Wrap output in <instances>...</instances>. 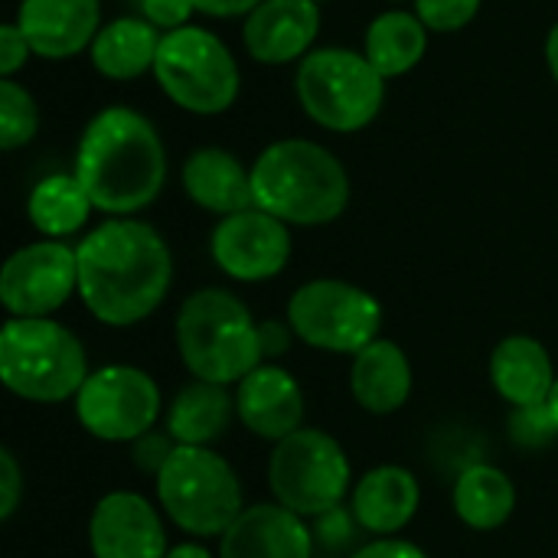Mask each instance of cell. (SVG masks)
I'll use <instances>...</instances> for the list:
<instances>
[{
    "label": "cell",
    "instance_id": "obj_1",
    "mask_svg": "<svg viewBox=\"0 0 558 558\" xmlns=\"http://www.w3.org/2000/svg\"><path fill=\"white\" fill-rule=\"evenodd\" d=\"M78 298L108 327L147 320L167 298L173 258L163 235L141 219H108L78 248Z\"/></svg>",
    "mask_w": 558,
    "mask_h": 558
},
{
    "label": "cell",
    "instance_id": "obj_2",
    "mask_svg": "<svg viewBox=\"0 0 558 558\" xmlns=\"http://www.w3.org/2000/svg\"><path fill=\"white\" fill-rule=\"evenodd\" d=\"M75 177L95 209L108 216H134L147 209L167 180V150L157 128L134 108L98 111L75 150Z\"/></svg>",
    "mask_w": 558,
    "mask_h": 558
},
{
    "label": "cell",
    "instance_id": "obj_3",
    "mask_svg": "<svg viewBox=\"0 0 558 558\" xmlns=\"http://www.w3.org/2000/svg\"><path fill=\"white\" fill-rule=\"evenodd\" d=\"M252 193L255 206L284 226H327L350 203V177L327 147L288 137L252 163Z\"/></svg>",
    "mask_w": 558,
    "mask_h": 558
},
{
    "label": "cell",
    "instance_id": "obj_4",
    "mask_svg": "<svg viewBox=\"0 0 558 558\" xmlns=\"http://www.w3.org/2000/svg\"><path fill=\"white\" fill-rule=\"evenodd\" d=\"M177 350L183 366L199 383L239 386L265 363L262 324L252 311L222 288L193 291L177 314Z\"/></svg>",
    "mask_w": 558,
    "mask_h": 558
},
{
    "label": "cell",
    "instance_id": "obj_5",
    "mask_svg": "<svg viewBox=\"0 0 558 558\" xmlns=\"http://www.w3.org/2000/svg\"><path fill=\"white\" fill-rule=\"evenodd\" d=\"M0 379L36 405L75 399L88 379L85 347L52 317H10L0 330Z\"/></svg>",
    "mask_w": 558,
    "mask_h": 558
},
{
    "label": "cell",
    "instance_id": "obj_6",
    "mask_svg": "<svg viewBox=\"0 0 558 558\" xmlns=\"http://www.w3.org/2000/svg\"><path fill=\"white\" fill-rule=\"evenodd\" d=\"M294 88L304 114L337 134H353L373 124L386 98V78L366 52L340 46L307 52L294 75Z\"/></svg>",
    "mask_w": 558,
    "mask_h": 558
},
{
    "label": "cell",
    "instance_id": "obj_7",
    "mask_svg": "<svg viewBox=\"0 0 558 558\" xmlns=\"http://www.w3.org/2000/svg\"><path fill=\"white\" fill-rule=\"evenodd\" d=\"M157 500L163 513L190 536H222L242 507V484L232 464L213 448L177 445L157 474Z\"/></svg>",
    "mask_w": 558,
    "mask_h": 558
},
{
    "label": "cell",
    "instance_id": "obj_8",
    "mask_svg": "<svg viewBox=\"0 0 558 558\" xmlns=\"http://www.w3.org/2000/svg\"><path fill=\"white\" fill-rule=\"evenodd\" d=\"M154 78L163 95L193 114H219L239 98V65L226 43L203 26L163 33Z\"/></svg>",
    "mask_w": 558,
    "mask_h": 558
},
{
    "label": "cell",
    "instance_id": "obj_9",
    "mask_svg": "<svg viewBox=\"0 0 558 558\" xmlns=\"http://www.w3.org/2000/svg\"><path fill=\"white\" fill-rule=\"evenodd\" d=\"M350 481L353 471L343 445L320 428H301L288 435L275 445L268 461V484L275 504L288 507L304 520H317L343 507Z\"/></svg>",
    "mask_w": 558,
    "mask_h": 558
},
{
    "label": "cell",
    "instance_id": "obj_10",
    "mask_svg": "<svg viewBox=\"0 0 558 558\" xmlns=\"http://www.w3.org/2000/svg\"><path fill=\"white\" fill-rule=\"evenodd\" d=\"M288 324L294 337L314 350L356 356L379 340L383 304L350 281L317 278L291 294Z\"/></svg>",
    "mask_w": 558,
    "mask_h": 558
},
{
    "label": "cell",
    "instance_id": "obj_11",
    "mask_svg": "<svg viewBox=\"0 0 558 558\" xmlns=\"http://www.w3.org/2000/svg\"><path fill=\"white\" fill-rule=\"evenodd\" d=\"M160 409L163 399L154 376L124 363L88 373L85 386L75 396V415L82 428L92 438L111 445L137 441L141 435L154 432Z\"/></svg>",
    "mask_w": 558,
    "mask_h": 558
},
{
    "label": "cell",
    "instance_id": "obj_12",
    "mask_svg": "<svg viewBox=\"0 0 558 558\" xmlns=\"http://www.w3.org/2000/svg\"><path fill=\"white\" fill-rule=\"evenodd\" d=\"M78 291V255L59 239L16 248L0 271V304L10 317H52Z\"/></svg>",
    "mask_w": 558,
    "mask_h": 558
},
{
    "label": "cell",
    "instance_id": "obj_13",
    "mask_svg": "<svg viewBox=\"0 0 558 558\" xmlns=\"http://www.w3.org/2000/svg\"><path fill=\"white\" fill-rule=\"evenodd\" d=\"M213 262L235 281H268L284 271L291 258V232L271 213L252 206L219 219L209 239Z\"/></svg>",
    "mask_w": 558,
    "mask_h": 558
},
{
    "label": "cell",
    "instance_id": "obj_14",
    "mask_svg": "<svg viewBox=\"0 0 558 558\" xmlns=\"http://www.w3.org/2000/svg\"><path fill=\"white\" fill-rule=\"evenodd\" d=\"M95 558H167V533L157 510L131 490L105 494L88 520Z\"/></svg>",
    "mask_w": 558,
    "mask_h": 558
},
{
    "label": "cell",
    "instance_id": "obj_15",
    "mask_svg": "<svg viewBox=\"0 0 558 558\" xmlns=\"http://www.w3.org/2000/svg\"><path fill=\"white\" fill-rule=\"evenodd\" d=\"M235 415L255 438L278 445L304 428V389L288 369L262 363L235 386Z\"/></svg>",
    "mask_w": 558,
    "mask_h": 558
},
{
    "label": "cell",
    "instance_id": "obj_16",
    "mask_svg": "<svg viewBox=\"0 0 558 558\" xmlns=\"http://www.w3.org/2000/svg\"><path fill=\"white\" fill-rule=\"evenodd\" d=\"M320 33L317 0H262L242 26V39L252 59L265 65H284L304 59Z\"/></svg>",
    "mask_w": 558,
    "mask_h": 558
},
{
    "label": "cell",
    "instance_id": "obj_17",
    "mask_svg": "<svg viewBox=\"0 0 558 558\" xmlns=\"http://www.w3.org/2000/svg\"><path fill=\"white\" fill-rule=\"evenodd\" d=\"M219 558H314V533L288 507L255 504L219 536Z\"/></svg>",
    "mask_w": 558,
    "mask_h": 558
},
{
    "label": "cell",
    "instance_id": "obj_18",
    "mask_svg": "<svg viewBox=\"0 0 558 558\" xmlns=\"http://www.w3.org/2000/svg\"><path fill=\"white\" fill-rule=\"evenodd\" d=\"M98 0H23L16 26L43 59H69L92 49L98 36Z\"/></svg>",
    "mask_w": 558,
    "mask_h": 558
},
{
    "label": "cell",
    "instance_id": "obj_19",
    "mask_svg": "<svg viewBox=\"0 0 558 558\" xmlns=\"http://www.w3.org/2000/svg\"><path fill=\"white\" fill-rule=\"evenodd\" d=\"M422 507V487L409 468L379 464L366 471L353 487V517L360 530L376 536L402 533Z\"/></svg>",
    "mask_w": 558,
    "mask_h": 558
},
{
    "label": "cell",
    "instance_id": "obj_20",
    "mask_svg": "<svg viewBox=\"0 0 558 558\" xmlns=\"http://www.w3.org/2000/svg\"><path fill=\"white\" fill-rule=\"evenodd\" d=\"M556 366L549 350L536 337H507L490 353V383L513 409L546 405L556 389Z\"/></svg>",
    "mask_w": 558,
    "mask_h": 558
},
{
    "label": "cell",
    "instance_id": "obj_21",
    "mask_svg": "<svg viewBox=\"0 0 558 558\" xmlns=\"http://www.w3.org/2000/svg\"><path fill=\"white\" fill-rule=\"evenodd\" d=\"M183 190L186 196L216 216H235L255 206L252 170H245L229 150L199 147L183 163Z\"/></svg>",
    "mask_w": 558,
    "mask_h": 558
},
{
    "label": "cell",
    "instance_id": "obj_22",
    "mask_svg": "<svg viewBox=\"0 0 558 558\" xmlns=\"http://www.w3.org/2000/svg\"><path fill=\"white\" fill-rule=\"evenodd\" d=\"M350 389L360 409L373 415L399 412L412 396V363L396 340H373L353 356Z\"/></svg>",
    "mask_w": 558,
    "mask_h": 558
},
{
    "label": "cell",
    "instance_id": "obj_23",
    "mask_svg": "<svg viewBox=\"0 0 558 558\" xmlns=\"http://www.w3.org/2000/svg\"><path fill=\"white\" fill-rule=\"evenodd\" d=\"M232 415H235V396L229 392V386H216V383L193 379L170 402L167 435L177 445L209 448L216 438L226 435Z\"/></svg>",
    "mask_w": 558,
    "mask_h": 558
},
{
    "label": "cell",
    "instance_id": "obj_24",
    "mask_svg": "<svg viewBox=\"0 0 558 558\" xmlns=\"http://www.w3.org/2000/svg\"><path fill=\"white\" fill-rule=\"evenodd\" d=\"M160 33L144 16H121L98 29L92 43V65L114 82H131L144 72H154Z\"/></svg>",
    "mask_w": 558,
    "mask_h": 558
},
{
    "label": "cell",
    "instance_id": "obj_25",
    "mask_svg": "<svg viewBox=\"0 0 558 558\" xmlns=\"http://www.w3.org/2000/svg\"><path fill=\"white\" fill-rule=\"evenodd\" d=\"M451 500H454V513L464 526H471L477 533H490V530H500L513 517L517 487L500 468L471 464L454 481Z\"/></svg>",
    "mask_w": 558,
    "mask_h": 558
},
{
    "label": "cell",
    "instance_id": "obj_26",
    "mask_svg": "<svg viewBox=\"0 0 558 558\" xmlns=\"http://www.w3.org/2000/svg\"><path fill=\"white\" fill-rule=\"evenodd\" d=\"M425 46L428 29L418 13L386 10L366 29V59L379 69L383 78H396L415 69L425 56Z\"/></svg>",
    "mask_w": 558,
    "mask_h": 558
},
{
    "label": "cell",
    "instance_id": "obj_27",
    "mask_svg": "<svg viewBox=\"0 0 558 558\" xmlns=\"http://www.w3.org/2000/svg\"><path fill=\"white\" fill-rule=\"evenodd\" d=\"M92 209L95 206L75 173L43 177L29 190V199H26V216H29L33 229L43 232L46 239H59V242L65 235L78 232L88 222Z\"/></svg>",
    "mask_w": 558,
    "mask_h": 558
},
{
    "label": "cell",
    "instance_id": "obj_28",
    "mask_svg": "<svg viewBox=\"0 0 558 558\" xmlns=\"http://www.w3.org/2000/svg\"><path fill=\"white\" fill-rule=\"evenodd\" d=\"M39 131V111L33 95L13 78L0 82V147L16 150L29 144Z\"/></svg>",
    "mask_w": 558,
    "mask_h": 558
},
{
    "label": "cell",
    "instance_id": "obj_29",
    "mask_svg": "<svg viewBox=\"0 0 558 558\" xmlns=\"http://www.w3.org/2000/svg\"><path fill=\"white\" fill-rule=\"evenodd\" d=\"M481 10V0H415V13L425 23V29L435 33H454L464 29Z\"/></svg>",
    "mask_w": 558,
    "mask_h": 558
},
{
    "label": "cell",
    "instance_id": "obj_30",
    "mask_svg": "<svg viewBox=\"0 0 558 558\" xmlns=\"http://www.w3.org/2000/svg\"><path fill=\"white\" fill-rule=\"evenodd\" d=\"M510 435H513V441L523 445V448H543V445H549L553 438H558L556 422H553V412H549V402H546V405H530V409H513Z\"/></svg>",
    "mask_w": 558,
    "mask_h": 558
},
{
    "label": "cell",
    "instance_id": "obj_31",
    "mask_svg": "<svg viewBox=\"0 0 558 558\" xmlns=\"http://www.w3.org/2000/svg\"><path fill=\"white\" fill-rule=\"evenodd\" d=\"M177 451V441L170 438V435H157V432H147V435H141L137 441H134V464L144 471V474H160L163 471V464L170 461V454Z\"/></svg>",
    "mask_w": 558,
    "mask_h": 558
},
{
    "label": "cell",
    "instance_id": "obj_32",
    "mask_svg": "<svg viewBox=\"0 0 558 558\" xmlns=\"http://www.w3.org/2000/svg\"><path fill=\"white\" fill-rule=\"evenodd\" d=\"M141 13L157 29L173 33L180 26H190V16L196 13V7L193 0H141Z\"/></svg>",
    "mask_w": 558,
    "mask_h": 558
},
{
    "label": "cell",
    "instance_id": "obj_33",
    "mask_svg": "<svg viewBox=\"0 0 558 558\" xmlns=\"http://www.w3.org/2000/svg\"><path fill=\"white\" fill-rule=\"evenodd\" d=\"M23 494V474L13 458V451H0V520H10L20 507Z\"/></svg>",
    "mask_w": 558,
    "mask_h": 558
},
{
    "label": "cell",
    "instance_id": "obj_34",
    "mask_svg": "<svg viewBox=\"0 0 558 558\" xmlns=\"http://www.w3.org/2000/svg\"><path fill=\"white\" fill-rule=\"evenodd\" d=\"M29 52L33 49H29L26 36L20 33V26L16 23H3L0 26V72H3V78H10L26 62Z\"/></svg>",
    "mask_w": 558,
    "mask_h": 558
},
{
    "label": "cell",
    "instance_id": "obj_35",
    "mask_svg": "<svg viewBox=\"0 0 558 558\" xmlns=\"http://www.w3.org/2000/svg\"><path fill=\"white\" fill-rule=\"evenodd\" d=\"M350 558H428L425 549H418L409 539H396V536H379L376 543H366L363 549H356Z\"/></svg>",
    "mask_w": 558,
    "mask_h": 558
},
{
    "label": "cell",
    "instance_id": "obj_36",
    "mask_svg": "<svg viewBox=\"0 0 558 558\" xmlns=\"http://www.w3.org/2000/svg\"><path fill=\"white\" fill-rule=\"evenodd\" d=\"M317 520H320V536H324V543H327L330 549L347 546V543L353 539V526H360L356 517H353V510H350V517H347L340 507L330 510V513H324V517H317Z\"/></svg>",
    "mask_w": 558,
    "mask_h": 558
},
{
    "label": "cell",
    "instance_id": "obj_37",
    "mask_svg": "<svg viewBox=\"0 0 558 558\" xmlns=\"http://www.w3.org/2000/svg\"><path fill=\"white\" fill-rule=\"evenodd\" d=\"M291 333H294V330H291V324L265 320V324H262V353H265V360L288 353V347H291Z\"/></svg>",
    "mask_w": 558,
    "mask_h": 558
},
{
    "label": "cell",
    "instance_id": "obj_38",
    "mask_svg": "<svg viewBox=\"0 0 558 558\" xmlns=\"http://www.w3.org/2000/svg\"><path fill=\"white\" fill-rule=\"evenodd\" d=\"M262 0H193L196 13H206V16H248Z\"/></svg>",
    "mask_w": 558,
    "mask_h": 558
},
{
    "label": "cell",
    "instance_id": "obj_39",
    "mask_svg": "<svg viewBox=\"0 0 558 558\" xmlns=\"http://www.w3.org/2000/svg\"><path fill=\"white\" fill-rule=\"evenodd\" d=\"M546 62H549L553 78L558 82V23L549 29V36H546Z\"/></svg>",
    "mask_w": 558,
    "mask_h": 558
},
{
    "label": "cell",
    "instance_id": "obj_40",
    "mask_svg": "<svg viewBox=\"0 0 558 558\" xmlns=\"http://www.w3.org/2000/svg\"><path fill=\"white\" fill-rule=\"evenodd\" d=\"M167 558H213L209 556V549H203V546H196V543H183V546H173Z\"/></svg>",
    "mask_w": 558,
    "mask_h": 558
},
{
    "label": "cell",
    "instance_id": "obj_41",
    "mask_svg": "<svg viewBox=\"0 0 558 558\" xmlns=\"http://www.w3.org/2000/svg\"><path fill=\"white\" fill-rule=\"evenodd\" d=\"M549 412H553V422H556V432H558V379H556L553 396H549Z\"/></svg>",
    "mask_w": 558,
    "mask_h": 558
},
{
    "label": "cell",
    "instance_id": "obj_42",
    "mask_svg": "<svg viewBox=\"0 0 558 558\" xmlns=\"http://www.w3.org/2000/svg\"><path fill=\"white\" fill-rule=\"evenodd\" d=\"M317 3H320V0H317Z\"/></svg>",
    "mask_w": 558,
    "mask_h": 558
}]
</instances>
